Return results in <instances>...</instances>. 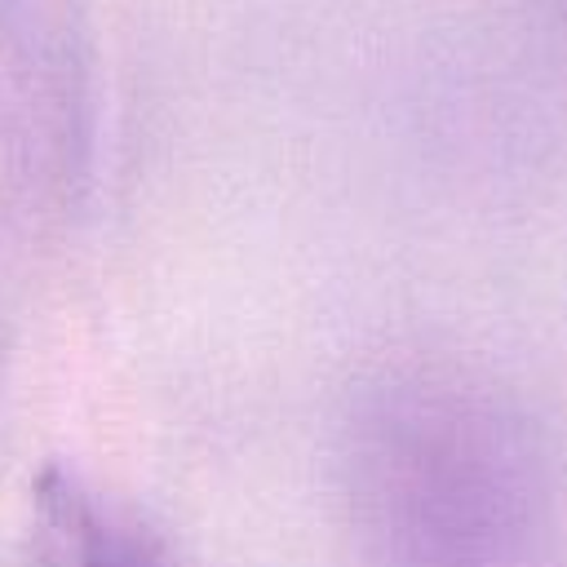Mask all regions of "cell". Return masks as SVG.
Returning a JSON list of instances; mask_svg holds the SVG:
<instances>
[{
    "label": "cell",
    "mask_w": 567,
    "mask_h": 567,
    "mask_svg": "<svg viewBox=\"0 0 567 567\" xmlns=\"http://www.w3.org/2000/svg\"><path fill=\"white\" fill-rule=\"evenodd\" d=\"M31 567H177L168 549L102 492L66 470H49L35 487Z\"/></svg>",
    "instance_id": "6da1fadb"
}]
</instances>
